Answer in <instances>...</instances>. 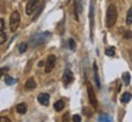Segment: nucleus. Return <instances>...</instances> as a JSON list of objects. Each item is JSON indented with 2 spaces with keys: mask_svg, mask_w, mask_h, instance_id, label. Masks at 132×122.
Here are the masks:
<instances>
[{
  "mask_svg": "<svg viewBox=\"0 0 132 122\" xmlns=\"http://www.w3.org/2000/svg\"><path fill=\"white\" fill-rule=\"evenodd\" d=\"M20 22H21V16H20L19 11H14L10 16V29H11V32H15L19 28Z\"/></svg>",
  "mask_w": 132,
  "mask_h": 122,
  "instance_id": "obj_3",
  "label": "nucleus"
},
{
  "mask_svg": "<svg viewBox=\"0 0 132 122\" xmlns=\"http://www.w3.org/2000/svg\"><path fill=\"white\" fill-rule=\"evenodd\" d=\"M87 90H88V98H89V103L93 105V106H97V98H95L94 90H93V87L88 83L87 84Z\"/></svg>",
  "mask_w": 132,
  "mask_h": 122,
  "instance_id": "obj_6",
  "label": "nucleus"
},
{
  "mask_svg": "<svg viewBox=\"0 0 132 122\" xmlns=\"http://www.w3.org/2000/svg\"><path fill=\"white\" fill-rule=\"evenodd\" d=\"M73 81V73L70 70H65L64 72V77H62V83L64 85H69Z\"/></svg>",
  "mask_w": 132,
  "mask_h": 122,
  "instance_id": "obj_7",
  "label": "nucleus"
},
{
  "mask_svg": "<svg viewBox=\"0 0 132 122\" xmlns=\"http://www.w3.org/2000/svg\"><path fill=\"white\" fill-rule=\"evenodd\" d=\"M15 82H16V81H15L14 78H11V77H6V78H5V83H6V84H9V85L14 84Z\"/></svg>",
  "mask_w": 132,
  "mask_h": 122,
  "instance_id": "obj_23",
  "label": "nucleus"
},
{
  "mask_svg": "<svg viewBox=\"0 0 132 122\" xmlns=\"http://www.w3.org/2000/svg\"><path fill=\"white\" fill-rule=\"evenodd\" d=\"M118 19V10L115 5H109L108 11H106V26L113 27Z\"/></svg>",
  "mask_w": 132,
  "mask_h": 122,
  "instance_id": "obj_1",
  "label": "nucleus"
},
{
  "mask_svg": "<svg viewBox=\"0 0 132 122\" xmlns=\"http://www.w3.org/2000/svg\"><path fill=\"white\" fill-rule=\"evenodd\" d=\"M99 122H113V120L108 115H100L99 116Z\"/></svg>",
  "mask_w": 132,
  "mask_h": 122,
  "instance_id": "obj_16",
  "label": "nucleus"
},
{
  "mask_svg": "<svg viewBox=\"0 0 132 122\" xmlns=\"http://www.w3.org/2000/svg\"><path fill=\"white\" fill-rule=\"evenodd\" d=\"M48 37H50V33L49 32L39 33V34L34 36V37L31 39V45H32L33 48L39 47V45H43V44L48 40Z\"/></svg>",
  "mask_w": 132,
  "mask_h": 122,
  "instance_id": "obj_2",
  "label": "nucleus"
},
{
  "mask_svg": "<svg viewBox=\"0 0 132 122\" xmlns=\"http://www.w3.org/2000/svg\"><path fill=\"white\" fill-rule=\"evenodd\" d=\"M6 42V33H5L4 20L0 19V44H4Z\"/></svg>",
  "mask_w": 132,
  "mask_h": 122,
  "instance_id": "obj_9",
  "label": "nucleus"
},
{
  "mask_svg": "<svg viewBox=\"0 0 132 122\" xmlns=\"http://www.w3.org/2000/svg\"><path fill=\"white\" fill-rule=\"evenodd\" d=\"M7 71H9V67H3V68H0V78H1L5 73H7Z\"/></svg>",
  "mask_w": 132,
  "mask_h": 122,
  "instance_id": "obj_25",
  "label": "nucleus"
},
{
  "mask_svg": "<svg viewBox=\"0 0 132 122\" xmlns=\"http://www.w3.org/2000/svg\"><path fill=\"white\" fill-rule=\"evenodd\" d=\"M62 122H69V115H65V116H64V121Z\"/></svg>",
  "mask_w": 132,
  "mask_h": 122,
  "instance_id": "obj_29",
  "label": "nucleus"
},
{
  "mask_svg": "<svg viewBox=\"0 0 132 122\" xmlns=\"http://www.w3.org/2000/svg\"><path fill=\"white\" fill-rule=\"evenodd\" d=\"M64 106H65V104H64L62 100H59V101H56V103L54 104V109H55L56 111H61L62 109H64Z\"/></svg>",
  "mask_w": 132,
  "mask_h": 122,
  "instance_id": "obj_15",
  "label": "nucleus"
},
{
  "mask_svg": "<svg viewBox=\"0 0 132 122\" xmlns=\"http://www.w3.org/2000/svg\"><path fill=\"white\" fill-rule=\"evenodd\" d=\"M24 88L27 90H33L34 88H36V82H34V80L33 78H29L26 83H24Z\"/></svg>",
  "mask_w": 132,
  "mask_h": 122,
  "instance_id": "obj_12",
  "label": "nucleus"
},
{
  "mask_svg": "<svg viewBox=\"0 0 132 122\" xmlns=\"http://www.w3.org/2000/svg\"><path fill=\"white\" fill-rule=\"evenodd\" d=\"M27 47H28V44L27 43H21L19 47V51L20 53H24L26 50H27Z\"/></svg>",
  "mask_w": 132,
  "mask_h": 122,
  "instance_id": "obj_20",
  "label": "nucleus"
},
{
  "mask_svg": "<svg viewBox=\"0 0 132 122\" xmlns=\"http://www.w3.org/2000/svg\"><path fill=\"white\" fill-rule=\"evenodd\" d=\"M105 55H108V56H114V55H115V48L109 47L108 49H105Z\"/></svg>",
  "mask_w": 132,
  "mask_h": 122,
  "instance_id": "obj_18",
  "label": "nucleus"
},
{
  "mask_svg": "<svg viewBox=\"0 0 132 122\" xmlns=\"http://www.w3.org/2000/svg\"><path fill=\"white\" fill-rule=\"evenodd\" d=\"M67 44H69V47H70L71 50H75V49H76V43H75V40H73L72 38H71V39H69Z\"/></svg>",
  "mask_w": 132,
  "mask_h": 122,
  "instance_id": "obj_22",
  "label": "nucleus"
},
{
  "mask_svg": "<svg viewBox=\"0 0 132 122\" xmlns=\"http://www.w3.org/2000/svg\"><path fill=\"white\" fill-rule=\"evenodd\" d=\"M62 26H64V21H61V22L59 23V33H60V34H62V32H64V29H62Z\"/></svg>",
  "mask_w": 132,
  "mask_h": 122,
  "instance_id": "obj_27",
  "label": "nucleus"
},
{
  "mask_svg": "<svg viewBox=\"0 0 132 122\" xmlns=\"http://www.w3.org/2000/svg\"><path fill=\"white\" fill-rule=\"evenodd\" d=\"M93 70H94V81H95V85H97V88H100V81H99V76H98V66L97 64H93Z\"/></svg>",
  "mask_w": 132,
  "mask_h": 122,
  "instance_id": "obj_11",
  "label": "nucleus"
},
{
  "mask_svg": "<svg viewBox=\"0 0 132 122\" xmlns=\"http://www.w3.org/2000/svg\"><path fill=\"white\" fill-rule=\"evenodd\" d=\"M122 80H123V83H125V84H128V83H130V80H131V78H130V73H128V72H126V73L122 75Z\"/></svg>",
  "mask_w": 132,
  "mask_h": 122,
  "instance_id": "obj_21",
  "label": "nucleus"
},
{
  "mask_svg": "<svg viewBox=\"0 0 132 122\" xmlns=\"http://www.w3.org/2000/svg\"><path fill=\"white\" fill-rule=\"evenodd\" d=\"M123 38H125V39H131L132 38V32L131 31H126V32L123 33Z\"/></svg>",
  "mask_w": 132,
  "mask_h": 122,
  "instance_id": "obj_24",
  "label": "nucleus"
},
{
  "mask_svg": "<svg viewBox=\"0 0 132 122\" xmlns=\"http://www.w3.org/2000/svg\"><path fill=\"white\" fill-rule=\"evenodd\" d=\"M0 122H11V120L7 117H5V116H3V117H0Z\"/></svg>",
  "mask_w": 132,
  "mask_h": 122,
  "instance_id": "obj_28",
  "label": "nucleus"
},
{
  "mask_svg": "<svg viewBox=\"0 0 132 122\" xmlns=\"http://www.w3.org/2000/svg\"><path fill=\"white\" fill-rule=\"evenodd\" d=\"M131 98H132L131 93H123L120 100H121V103H122V104H126V103H128V101L131 100Z\"/></svg>",
  "mask_w": 132,
  "mask_h": 122,
  "instance_id": "obj_14",
  "label": "nucleus"
},
{
  "mask_svg": "<svg viewBox=\"0 0 132 122\" xmlns=\"http://www.w3.org/2000/svg\"><path fill=\"white\" fill-rule=\"evenodd\" d=\"M89 21H90V37L93 38V27H94V6H93V3H90V7H89Z\"/></svg>",
  "mask_w": 132,
  "mask_h": 122,
  "instance_id": "obj_8",
  "label": "nucleus"
},
{
  "mask_svg": "<svg viewBox=\"0 0 132 122\" xmlns=\"http://www.w3.org/2000/svg\"><path fill=\"white\" fill-rule=\"evenodd\" d=\"M16 110H17V112L19 114H26L27 112V105L24 103H21V104H19L17 106H16Z\"/></svg>",
  "mask_w": 132,
  "mask_h": 122,
  "instance_id": "obj_13",
  "label": "nucleus"
},
{
  "mask_svg": "<svg viewBox=\"0 0 132 122\" xmlns=\"http://www.w3.org/2000/svg\"><path fill=\"white\" fill-rule=\"evenodd\" d=\"M55 56L54 55H50V56L47 57V62H45V72L49 73V72H52L53 68H54V66H55Z\"/></svg>",
  "mask_w": 132,
  "mask_h": 122,
  "instance_id": "obj_5",
  "label": "nucleus"
},
{
  "mask_svg": "<svg viewBox=\"0 0 132 122\" xmlns=\"http://www.w3.org/2000/svg\"><path fill=\"white\" fill-rule=\"evenodd\" d=\"M72 121L73 122H81V116L80 115H73V116H72Z\"/></svg>",
  "mask_w": 132,
  "mask_h": 122,
  "instance_id": "obj_26",
  "label": "nucleus"
},
{
  "mask_svg": "<svg viewBox=\"0 0 132 122\" xmlns=\"http://www.w3.org/2000/svg\"><path fill=\"white\" fill-rule=\"evenodd\" d=\"M126 23H127V24H131V23H132V6L130 7V10H128V12H127V17H126Z\"/></svg>",
  "mask_w": 132,
  "mask_h": 122,
  "instance_id": "obj_19",
  "label": "nucleus"
},
{
  "mask_svg": "<svg viewBox=\"0 0 132 122\" xmlns=\"http://www.w3.org/2000/svg\"><path fill=\"white\" fill-rule=\"evenodd\" d=\"M49 99H50V97L47 93H40L38 95V101L42 104V105H48L49 104Z\"/></svg>",
  "mask_w": 132,
  "mask_h": 122,
  "instance_id": "obj_10",
  "label": "nucleus"
},
{
  "mask_svg": "<svg viewBox=\"0 0 132 122\" xmlns=\"http://www.w3.org/2000/svg\"><path fill=\"white\" fill-rule=\"evenodd\" d=\"M44 5H45V3H42V4H40V5H39V6L37 7L38 11L36 12V14H34V17H33V20H37V17L39 16V15H40V12H42L43 9H44Z\"/></svg>",
  "mask_w": 132,
  "mask_h": 122,
  "instance_id": "obj_17",
  "label": "nucleus"
},
{
  "mask_svg": "<svg viewBox=\"0 0 132 122\" xmlns=\"http://www.w3.org/2000/svg\"><path fill=\"white\" fill-rule=\"evenodd\" d=\"M39 1H40V0H28V1H27V5H26V14L32 15L33 11L37 9Z\"/></svg>",
  "mask_w": 132,
  "mask_h": 122,
  "instance_id": "obj_4",
  "label": "nucleus"
}]
</instances>
